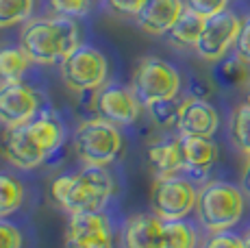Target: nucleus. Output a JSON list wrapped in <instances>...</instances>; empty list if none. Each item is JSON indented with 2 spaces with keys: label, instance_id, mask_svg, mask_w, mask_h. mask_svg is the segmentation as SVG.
I'll return each mask as SVG.
<instances>
[{
  "label": "nucleus",
  "instance_id": "nucleus-1",
  "mask_svg": "<svg viewBox=\"0 0 250 248\" xmlns=\"http://www.w3.org/2000/svg\"><path fill=\"white\" fill-rule=\"evenodd\" d=\"M50 194L55 203L68 213L103 211L113 194V176L107 165H89L76 174H61L52 181Z\"/></svg>",
  "mask_w": 250,
  "mask_h": 248
},
{
  "label": "nucleus",
  "instance_id": "nucleus-2",
  "mask_svg": "<svg viewBox=\"0 0 250 248\" xmlns=\"http://www.w3.org/2000/svg\"><path fill=\"white\" fill-rule=\"evenodd\" d=\"M81 44L79 26L70 16L42 18L24 26L20 35V48L31 63H57Z\"/></svg>",
  "mask_w": 250,
  "mask_h": 248
},
{
  "label": "nucleus",
  "instance_id": "nucleus-3",
  "mask_svg": "<svg viewBox=\"0 0 250 248\" xmlns=\"http://www.w3.org/2000/svg\"><path fill=\"white\" fill-rule=\"evenodd\" d=\"M244 196L242 187L224 181H211L198 189L196 198V216L209 233L229 231L244 216Z\"/></svg>",
  "mask_w": 250,
  "mask_h": 248
},
{
  "label": "nucleus",
  "instance_id": "nucleus-4",
  "mask_svg": "<svg viewBox=\"0 0 250 248\" xmlns=\"http://www.w3.org/2000/svg\"><path fill=\"white\" fill-rule=\"evenodd\" d=\"M74 148L83 164L109 165L118 159L122 150V135L118 131V124L104 118H91L81 122L74 133Z\"/></svg>",
  "mask_w": 250,
  "mask_h": 248
},
{
  "label": "nucleus",
  "instance_id": "nucleus-5",
  "mask_svg": "<svg viewBox=\"0 0 250 248\" xmlns=\"http://www.w3.org/2000/svg\"><path fill=\"white\" fill-rule=\"evenodd\" d=\"M131 89L144 107H150L152 103L179 96L181 74L176 72L174 65L157 57H144L135 68Z\"/></svg>",
  "mask_w": 250,
  "mask_h": 248
},
{
  "label": "nucleus",
  "instance_id": "nucleus-6",
  "mask_svg": "<svg viewBox=\"0 0 250 248\" xmlns=\"http://www.w3.org/2000/svg\"><path fill=\"white\" fill-rule=\"evenodd\" d=\"M107 59L94 46L79 44L70 55L61 59V76L65 87H70L72 92L81 94L89 89H100L107 81Z\"/></svg>",
  "mask_w": 250,
  "mask_h": 248
},
{
  "label": "nucleus",
  "instance_id": "nucleus-7",
  "mask_svg": "<svg viewBox=\"0 0 250 248\" xmlns=\"http://www.w3.org/2000/svg\"><path fill=\"white\" fill-rule=\"evenodd\" d=\"M196 198H198V192L191 185V181L183 179L179 174L161 176V179H155V183H152V213H157L163 222L185 220L196 209Z\"/></svg>",
  "mask_w": 250,
  "mask_h": 248
},
{
  "label": "nucleus",
  "instance_id": "nucleus-8",
  "mask_svg": "<svg viewBox=\"0 0 250 248\" xmlns=\"http://www.w3.org/2000/svg\"><path fill=\"white\" fill-rule=\"evenodd\" d=\"M242 28V20L233 11H222L218 16H211L205 20V28L196 41L194 50L205 61H220L235 46Z\"/></svg>",
  "mask_w": 250,
  "mask_h": 248
},
{
  "label": "nucleus",
  "instance_id": "nucleus-9",
  "mask_svg": "<svg viewBox=\"0 0 250 248\" xmlns=\"http://www.w3.org/2000/svg\"><path fill=\"white\" fill-rule=\"evenodd\" d=\"M37 113V94L24 81H2L0 85V122L7 126L28 122Z\"/></svg>",
  "mask_w": 250,
  "mask_h": 248
},
{
  "label": "nucleus",
  "instance_id": "nucleus-10",
  "mask_svg": "<svg viewBox=\"0 0 250 248\" xmlns=\"http://www.w3.org/2000/svg\"><path fill=\"white\" fill-rule=\"evenodd\" d=\"M94 107L100 113V118L118 124V126H126V124H133L137 120L142 103L133 94V89L120 87V85H107V87L98 89L94 98Z\"/></svg>",
  "mask_w": 250,
  "mask_h": 248
},
{
  "label": "nucleus",
  "instance_id": "nucleus-11",
  "mask_svg": "<svg viewBox=\"0 0 250 248\" xmlns=\"http://www.w3.org/2000/svg\"><path fill=\"white\" fill-rule=\"evenodd\" d=\"M220 126V116L205 98H185L179 109L176 131L185 137H213Z\"/></svg>",
  "mask_w": 250,
  "mask_h": 248
},
{
  "label": "nucleus",
  "instance_id": "nucleus-12",
  "mask_svg": "<svg viewBox=\"0 0 250 248\" xmlns=\"http://www.w3.org/2000/svg\"><path fill=\"white\" fill-rule=\"evenodd\" d=\"M2 155L11 165L20 170H33L46 159V152L37 146L33 140L28 124H18V126H9L2 137Z\"/></svg>",
  "mask_w": 250,
  "mask_h": 248
},
{
  "label": "nucleus",
  "instance_id": "nucleus-13",
  "mask_svg": "<svg viewBox=\"0 0 250 248\" xmlns=\"http://www.w3.org/2000/svg\"><path fill=\"white\" fill-rule=\"evenodd\" d=\"M120 248H163V220L157 213H135L122 227Z\"/></svg>",
  "mask_w": 250,
  "mask_h": 248
},
{
  "label": "nucleus",
  "instance_id": "nucleus-14",
  "mask_svg": "<svg viewBox=\"0 0 250 248\" xmlns=\"http://www.w3.org/2000/svg\"><path fill=\"white\" fill-rule=\"evenodd\" d=\"M185 11L183 0H146L142 9L135 13V22L142 31L150 35H163Z\"/></svg>",
  "mask_w": 250,
  "mask_h": 248
},
{
  "label": "nucleus",
  "instance_id": "nucleus-15",
  "mask_svg": "<svg viewBox=\"0 0 250 248\" xmlns=\"http://www.w3.org/2000/svg\"><path fill=\"white\" fill-rule=\"evenodd\" d=\"M181 157H183V172L187 179H205L211 165L218 159V146L211 137H185L179 135Z\"/></svg>",
  "mask_w": 250,
  "mask_h": 248
},
{
  "label": "nucleus",
  "instance_id": "nucleus-16",
  "mask_svg": "<svg viewBox=\"0 0 250 248\" xmlns=\"http://www.w3.org/2000/svg\"><path fill=\"white\" fill-rule=\"evenodd\" d=\"M152 168H155V179L161 176H176L183 172V157H181V142L179 137H166L157 142L148 150Z\"/></svg>",
  "mask_w": 250,
  "mask_h": 248
},
{
  "label": "nucleus",
  "instance_id": "nucleus-17",
  "mask_svg": "<svg viewBox=\"0 0 250 248\" xmlns=\"http://www.w3.org/2000/svg\"><path fill=\"white\" fill-rule=\"evenodd\" d=\"M26 124H28V131H31L33 140L37 142V146L46 155L55 152L61 146V142H63V126H61L59 118L55 113H50V111L35 113Z\"/></svg>",
  "mask_w": 250,
  "mask_h": 248
},
{
  "label": "nucleus",
  "instance_id": "nucleus-18",
  "mask_svg": "<svg viewBox=\"0 0 250 248\" xmlns=\"http://www.w3.org/2000/svg\"><path fill=\"white\" fill-rule=\"evenodd\" d=\"M205 20L207 18L198 16V13H194L191 9L185 7V11L181 13V18L174 22V26H172L166 35L170 37L176 46H191V48H194L200 33H203V28H205Z\"/></svg>",
  "mask_w": 250,
  "mask_h": 248
},
{
  "label": "nucleus",
  "instance_id": "nucleus-19",
  "mask_svg": "<svg viewBox=\"0 0 250 248\" xmlns=\"http://www.w3.org/2000/svg\"><path fill=\"white\" fill-rule=\"evenodd\" d=\"M248 79H250L248 63H244L237 55L233 59H224V61L220 59V63L213 70V81L220 87H227V89L242 87V85L248 83Z\"/></svg>",
  "mask_w": 250,
  "mask_h": 248
},
{
  "label": "nucleus",
  "instance_id": "nucleus-20",
  "mask_svg": "<svg viewBox=\"0 0 250 248\" xmlns=\"http://www.w3.org/2000/svg\"><path fill=\"white\" fill-rule=\"evenodd\" d=\"M198 233L185 220L163 222V248H196Z\"/></svg>",
  "mask_w": 250,
  "mask_h": 248
},
{
  "label": "nucleus",
  "instance_id": "nucleus-21",
  "mask_svg": "<svg viewBox=\"0 0 250 248\" xmlns=\"http://www.w3.org/2000/svg\"><path fill=\"white\" fill-rule=\"evenodd\" d=\"M24 200V185L13 174L0 172V218L20 209Z\"/></svg>",
  "mask_w": 250,
  "mask_h": 248
},
{
  "label": "nucleus",
  "instance_id": "nucleus-22",
  "mask_svg": "<svg viewBox=\"0 0 250 248\" xmlns=\"http://www.w3.org/2000/svg\"><path fill=\"white\" fill-rule=\"evenodd\" d=\"M230 140L235 148H239L244 155H250V104H239L230 116Z\"/></svg>",
  "mask_w": 250,
  "mask_h": 248
},
{
  "label": "nucleus",
  "instance_id": "nucleus-23",
  "mask_svg": "<svg viewBox=\"0 0 250 248\" xmlns=\"http://www.w3.org/2000/svg\"><path fill=\"white\" fill-rule=\"evenodd\" d=\"M31 65V59L22 48H0V79L2 81H22L24 72Z\"/></svg>",
  "mask_w": 250,
  "mask_h": 248
},
{
  "label": "nucleus",
  "instance_id": "nucleus-24",
  "mask_svg": "<svg viewBox=\"0 0 250 248\" xmlns=\"http://www.w3.org/2000/svg\"><path fill=\"white\" fill-rule=\"evenodd\" d=\"M35 9V0H0V28L16 26L28 20Z\"/></svg>",
  "mask_w": 250,
  "mask_h": 248
},
{
  "label": "nucleus",
  "instance_id": "nucleus-25",
  "mask_svg": "<svg viewBox=\"0 0 250 248\" xmlns=\"http://www.w3.org/2000/svg\"><path fill=\"white\" fill-rule=\"evenodd\" d=\"M181 103H183V100H181ZM181 103L176 98H167V100H159V103H152L150 107H146V109L150 111V118L159 124V126L167 128V126H172V124L176 126Z\"/></svg>",
  "mask_w": 250,
  "mask_h": 248
},
{
  "label": "nucleus",
  "instance_id": "nucleus-26",
  "mask_svg": "<svg viewBox=\"0 0 250 248\" xmlns=\"http://www.w3.org/2000/svg\"><path fill=\"white\" fill-rule=\"evenodd\" d=\"M65 248H113V235L89 233V235H65Z\"/></svg>",
  "mask_w": 250,
  "mask_h": 248
},
{
  "label": "nucleus",
  "instance_id": "nucleus-27",
  "mask_svg": "<svg viewBox=\"0 0 250 248\" xmlns=\"http://www.w3.org/2000/svg\"><path fill=\"white\" fill-rule=\"evenodd\" d=\"M187 9H191L194 13L203 18H211V16H218V13L227 11V4L229 0H183Z\"/></svg>",
  "mask_w": 250,
  "mask_h": 248
},
{
  "label": "nucleus",
  "instance_id": "nucleus-28",
  "mask_svg": "<svg viewBox=\"0 0 250 248\" xmlns=\"http://www.w3.org/2000/svg\"><path fill=\"white\" fill-rule=\"evenodd\" d=\"M50 7L55 9L59 16H83L89 7V0H48Z\"/></svg>",
  "mask_w": 250,
  "mask_h": 248
},
{
  "label": "nucleus",
  "instance_id": "nucleus-29",
  "mask_svg": "<svg viewBox=\"0 0 250 248\" xmlns=\"http://www.w3.org/2000/svg\"><path fill=\"white\" fill-rule=\"evenodd\" d=\"M0 248H22L20 228L2 218H0Z\"/></svg>",
  "mask_w": 250,
  "mask_h": 248
},
{
  "label": "nucleus",
  "instance_id": "nucleus-30",
  "mask_svg": "<svg viewBox=\"0 0 250 248\" xmlns=\"http://www.w3.org/2000/svg\"><path fill=\"white\" fill-rule=\"evenodd\" d=\"M203 248H244V240L229 231H220V233H213L205 242Z\"/></svg>",
  "mask_w": 250,
  "mask_h": 248
},
{
  "label": "nucleus",
  "instance_id": "nucleus-31",
  "mask_svg": "<svg viewBox=\"0 0 250 248\" xmlns=\"http://www.w3.org/2000/svg\"><path fill=\"white\" fill-rule=\"evenodd\" d=\"M235 55H237L244 63L250 65V18H246V20L242 22L237 41H235Z\"/></svg>",
  "mask_w": 250,
  "mask_h": 248
},
{
  "label": "nucleus",
  "instance_id": "nucleus-32",
  "mask_svg": "<svg viewBox=\"0 0 250 248\" xmlns=\"http://www.w3.org/2000/svg\"><path fill=\"white\" fill-rule=\"evenodd\" d=\"M146 0H107V4L118 13H124V16H135V13L142 9V4Z\"/></svg>",
  "mask_w": 250,
  "mask_h": 248
},
{
  "label": "nucleus",
  "instance_id": "nucleus-33",
  "mask_svg": "<svg viewBox=\"0 0 250 248\" xmlns=\"http://www.w3.org/2000/svg\"><path fill=\"white\" fill-rule=\"evenodd\" d=\"M242 192L250 196V155H246V164H244V170H242Z\"/></svg>",
  "mask_w": 250,
  "mask_h": 248
},
{
  "label": "nucleus",
  "instance_id": "nucleus-34",
  "mask_svg": "<svg viewBox=\"0 0 250 248\" xmlns=\"http://www.w3.org/2000/svg\"><path fill=\"white\" fill-rule=\"evenodd\" d=\"M242 240H244V248H250V228H248L246 233H244Z\"/></svg>",
  "mask_w": 250,
  "mask_h": 248
},
{
  "label": "nucleus",
  "instance_id": "nucleus-35",
  "mask_svg": "<svg viewBox=\"0 0 250 248\" xmlns=\"http://www.w3.org/2000/svg\"><path fill=\"white\" fill-rule=\"evenodd\" d=\"M246 104H250V87H248V92H246Z\"/></svg>",
  "mask_w": 250,
  "mask_h": 248
}]
</instances>
